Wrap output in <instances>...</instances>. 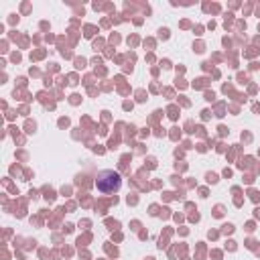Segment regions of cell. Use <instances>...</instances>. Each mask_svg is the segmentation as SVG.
<instances>
[{
    "mask_svg": "<svg viewBox=\"0 0 260 260\" xmlns=\"http://www.w3.org/2000/svg\"><path fill=\"white\" fill-rule=\"evenodd\" d=\"M120 185H122V179H120V175H118L116 171H102V173H98V177H95V187H98V191H102V193H106V195L116 193V191L120 189Z\"/></svg>",
    "mask_w": 260,
    "mask_h": 260,
    "instance_id": "6da1fadb",
    "label": "cell"
}]
</instances>
